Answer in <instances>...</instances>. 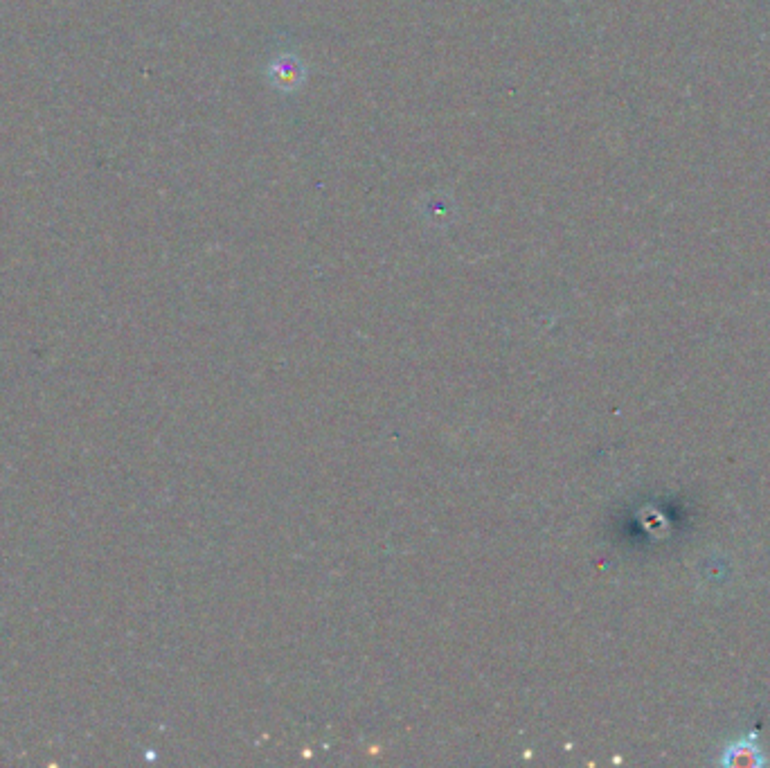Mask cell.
<instances>
[{
	"label": "cell",
	"mask_w": 770,
	"mask_h": 768,
	"mask_svg": "<svg viewBox=\"0 0 770 768\" xmlns=\"http://www.w3.org/2000/svg\"><path fill=\"white\" fill-rule=\"evenodd\" d=\"M719 764L728 766V768H761V766H766L768 757L764 755V750H761V746H759L757 732H748V735L730 741V744L723 748V753L719 757Z\"/></svg>",
	"instance_id": "6da1fadb"
}]
</instances>
